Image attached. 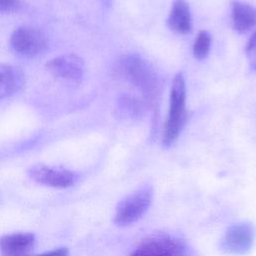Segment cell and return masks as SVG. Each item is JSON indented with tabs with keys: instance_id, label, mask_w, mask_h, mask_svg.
I'll use <instances>...</instances> for the list:
<instances>
[{
	"instance_id": "7a4b0ae2",
	"label": "cell",
	"mask_w": 256,
	"mask_h": 256,
	"mask_svg": "<svg viewBox=\"0 0 256 256\" xmlns=\"http://www.w3.org/2000/svg\"><path fill=\"white\" fill-rule=\"evenodd\" d=\"M186 84L182 73H177L173 79L167 119L162 135V145L165 148L172 146L181 134L187 121Z\"/></svg>"
},
{
	"instance_id": "ac0fdd59",
	"label": "cell",
	"mask_w": 256,
	"mask_h": 256,
	"mask_svg": "<svg viewBox=\"0 0 256 256\" xmlns=\"http://www.w3.org/2000/svg\"><path fill=\"white\" fill-rule=\"evenodd\" d=\"M103 3L105 6H110L112 3V0H103Z\"/></svg>"
},
{
	"instance_id": "2e32d148",
	"label": "cell",
	"mask_w": 256,
	"mask_h": 256,
	"mask_svg": "<svg viewBox=\"0 0 256 256\" xmlns=\"http://www.w3.org/2000/svg\"><path fill=\"white\" fill-rule=\"evenodd\" d=\"M21 8L20 0H0V13L16 12Z\"/></svg>"
},
{
	"instance_id": "30bf717a",
	"label": "cell",
	"mask_w": 256,
	"mask_h": 256,
	"mask_svg": "<svg viewBox=\"0 0 256 256\" xmlns=\"http://www.w3.org/2000/svg\"><path fill=\"white\" fill-rule=\"evenodd\" d=\"M167 26L179 34H188L192 31V15L187 0H173Z\"/></svg>"
},
{
	"instance_id": "5b68a950",
	"label": "cell",
	"mask_w": 256,
	"mask_h": 256,
	"mask_svg": "<svg viewBox=\"0 0 256 256\" xmlns=\"http://www.w3.org/2000/svg\"><path fill=\"white\" fill-rule=\"evenodd\" d=\"M131 256H185V246L174 236L158 234L144 240Z\"/></svg>"
},
{
	"instance_id": "52a82bcc",
	"label": "cell",
	"mask_w": 256,
	"mask_h": 256,
	"mask_svg": "<svg viewBox=\"0 0 256 256\" xmlns=\"http://www.w3.org/2000/svg\"><path fill=\"white\" fill-rule=\"evenodd\" d=\"M46 70L55 78L79 82L85 72L82 58L75 54H64L49 60L45 65Z\"/></svg>"
},
{
	"instance_id": "5bb4252c",
	"label": "cell",
	"mask_w": 256,
	"mask_h": 256,
	"mask_svg": "<svg viewBox=\"0 0 256 256\" xmlns=\"http://www.w3.org/2000/svg\"><path fill=\"white\" fill-rule=\"evenodd\" d=\"M210 47H211V35L205 30L199 31L193 45L194 57L198 60L205 59L209 54Z\"/></svg>"
},
{
	"instance_id": "6da1fadb",
	"label": "cell",
	"mask_w": 256,
	"mask_h": 256,
	"mask_svg": "<svg viewBox=\"0 0 256 256\" xmlns=\"http://www.w3.org/2000/svg\"><path fill=\"white\" fill-rule=\"evenodd\" d=\"M122 75L134 85L143 96V101L151 107L153 118L156 119L160 99V80L153 67L141 56L130 54L124 56L119 63Z\"/></svg>"
},
{
	"instance_id": "ba28073f",
	"label": "cell",
	"mask_w": 256,
	"mask_h": 256,
	"mask_svg": "<svg viewBox=\"0 0 256 256\" xmlns=\"http://www.w3.org/2000/svg\"><path fill=\"white\" fill-rule=\"evenodd\" d=\"M254 242V230L248 223H237L230 226L223 237L222 246L226 252L235 255L247 253Z\"/></svg>"
},
{
	"instance_id": "277c9868",
	"label": "cell",
	"mask_w": 256,
	"mask_h": 256,
	"mask_svg": "<svg viewBox=\"0 0 256 256\" xmlns=\"http://www.w3.org/2000/svg\"><path fill=\"white\" fill-rule=\"evenodd\" d=\"M12 49L26 58H35L45 53L48 41L46 36L33 27H18L10 37Z\"/></svg>"
},
{
	"instance_id": "3957f363",
	"label": "cell",
	"mask_w": 256,
	"mask_h": 256,
	"mask_svg": "<svg viewBox=\"0 0 256 256\" xmlns=\"http://www.w3.org/2000/svg\"><path fill=\"white\" fill-rule=\"evenodd\" d=\"M153 198L150 188H140L126 196L116 207L113 221L118 226H129L137 222L148 211Z\"/></svg>"
},
{
	"instance_id": "8992f818",
	"label": "cell",
	"mask_w": 256,
	"mask_h": 256,
	"mask_svg": "<svg viewBox=\"0 0 256 256\" xmlns=\"http://www.w3.org/2000/svg\"><path fill=\"white\" fill-rule=\"evenodd\" d=\"M29 177L38 184L64 189L77 181V175L67 169L51 167L44 164H36L28 169Z\"/></svg>"
},
{
	"instance_id": "e0dca14e",
	"label": "cell",
	"mask_w": 256,
	"mask_h": 256,
	"mask_svg": "<svg viewBox=\"0 0 256 256\" xmlns=\"http://www.w3.org/2000/svg\"><path fill=\"white\" fill-rule=\"evenodd\" d=\"M32 256H69V251L65 247H60V248L46 251L37 255H32Z\"/></svg>"
},
{
	"instance_id": "8fae6325",
	"label": "cell",
	"mask_w": 256,
	"mask_h": 256,
	"mask_svg": "<svg viewBox=\"0 0 256 256\" xmlns=\"http://www.w3.org/2000/svg\"><path fill=\"white\" fill-rule=\"evenodd\" d=\"M230 7L233 28L237 32L245 33L256 26V8L254 6L240 0H233Z\"/></svg>"
},
{
	"instance_id": "9a60e30c",
	"label": "cell",
	"mask_w": 256,
	"mask_h": 256,
	"mask_svg": "<svg viewBox=\"0 0 256 256\" xmlns=\"http://www.w3.org/2000/svg\"><path fill=\"white\" fill-rule=\"evenodd\" d=\"M245 52L250 67L253 70H256V32L250 37L249 41L247 42Z\"/></svg>"
},
{
	"instance_id": "7c38bea8",
	"label": "cell",
	"mask_w": 256,
	"mask_h": 256,
	"mask_svg": "<svg viewBox=\"0 0 256 256\" xmlns=\"http://www.w3.org/2000/svg\"><path fill=\"white\" fill-rule=\"evenodd\" d=\"M23 85V75L15 67L0 64V100L15 94Z\"/></svg>"
},
{
	"instance_id": "4fadbf2b",
	"label": "cell",
	"mask_w": 256,
	"mask_h": 256,
	"mask_svg": "<svg viewBox=\"0 0 256 256\" xmlns=\"http://www.w3.org/2000/svg\"><path fill=\"white\" fill-rule=\"evenodd\" d=\"M144 102L131 96H123L119 101V110L129 118L139 117L144 111Z\"/></svg>"
},
{
	"instance_id": "9c48e42d",
	"label": "cell",
	"mask_w": 256,
	"mask_h": 256,
	"mask_svg": "<svg viewBox=\"0 0 256 256\" xmlns=\"http://www.w3.org/2000/svg\"><path fill=\"white\" fill-rule=\"evenodd\" d=\"M35 236L28 232H17L0 237L2 256H27L35 245Z\"/></svg>"
}]
</instances>
